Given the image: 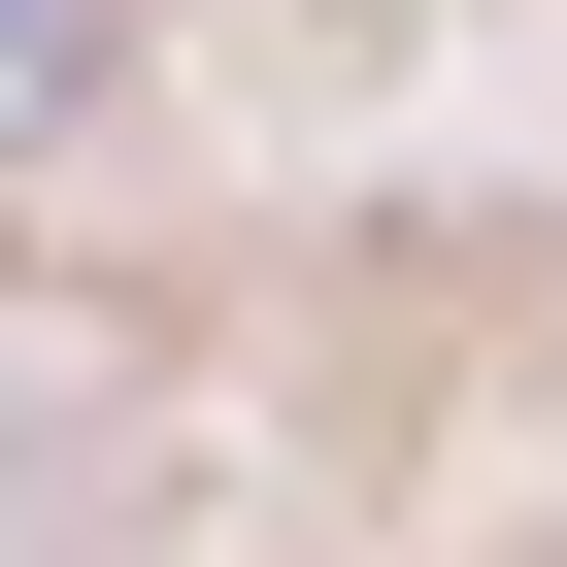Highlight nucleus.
I'll return each instance as SVG.
<instances>
[{"label": "nucleus", "instance_id": "nucleus-1", "mask_svg": "<svg viewBox=\"0 0 567 567\" xmlns=\"http://www.w3.org/2000/svg\"><path fill=\"white\" fill-rule=\"evenodd\" d=\"M0 101H68V0H0Z\"/></svg>", "mask_w": 567, "mask_h": 567}]
</instances>
